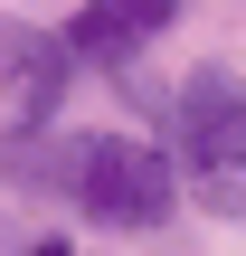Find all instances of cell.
Listing matches in <instances>:
<instances>
[{
    "instance_id": "6da1fadb",
    "label": "cell",
    "mask_w": 246,
    "mask_h": 256,
    "mask_svg": "<svg viewBox=\"0 0 246 256\" xmlns=\"http://www.w3.org/2000/svg\"><path fill=\"white\" fill-rule=\"evenodd\" d=\"M171 142H180V180L199 190V209L246 218V76L237 66H190V86L171 104Z\"/></svg>"
},
{
    "instance_id": "7a4b0ae2",
    "label": "cell",
    "mask_w": 246,
    "mask_h": 256,
    "mask_svg": "<svg viewBox=\"0 0 246 256\" xmlns=\"http://www.w3.org/2000/svg\"><path fill=\"white\" fill-rule=\"evenodd\" d=\"M66 200L95 218V228H161L171 200H180V162L161 142H133V133H76V180Z\"/></svg>"
},
{
    "instance_id": "3957f363",
    "label": "cell",
    "mask_w": 246,
    "mask_h": 256,
    "mask_svg": "<svg viewBox=\"0 0 246 256\" xmlns=\"http://www.w3.org/2000/svg\"><path fill=\"white\" fill-rule=\"evenodd\" d=\"M66 76H76V48L28 28V19H0V142L9 133H47L57 104H66Z\"/></svg>"
},
{
    "instance_id": "277c9868",
    "label": "cell",
    "mask_w": 246,
    "mask_h": 256,
    "mask_svg": "<svg viewBox=\"0 0 246 256\" xmlns=\"http://www.w3.org/2000/svg\"><path fill=\"white\" fill-rule=\"evenodd\" d=\"M171 10H180V0H85V10L66 19V48H76V66H133V48L161 38Z\"/></svg>"
},
{
    "instance_id": "5b68a950",
    "label": "cell",
    "mask_w": 246,
    "mask_h": 256,
    "mask_svg": "<svg viewBox=\"0 0 246 256\" xmlns=\"http://www.w3.org/2000/svg\"><path fill=\"white\" fill-rule=\"evenodd\" d=\"M28 256H66V238H38V247H28Z\"/></svg>"
}]
</instances>
